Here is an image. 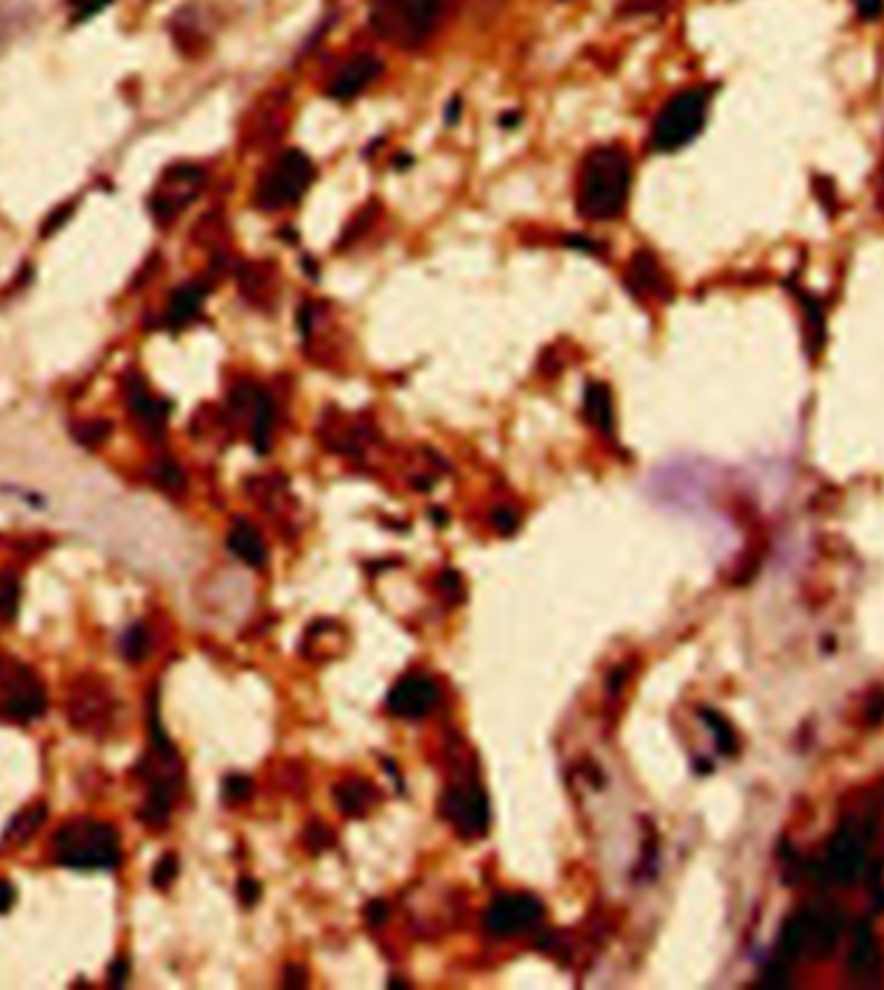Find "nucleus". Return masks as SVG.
<instances>
[{"label": "nucleus", "instance_id": "f257e3e1", "mask_svg": "<svg viewBox=\"0 0 884 990\" xmlns=\"http://www.w3.org/2000/svg\"><path fill=\"white\" fill-rule=\"evenodd\" d=\"M631 161L621 148L603 145L587 153L577 181V210L582 218L616 220L629 202Z\"/></svg>", "mask_w": 884, "mask_h": 990}, {"label": "nucleus", "instance_id": "f03ea898", "mask_svg": "<svg viewBox=\"0 0 884 990\" xmlns=\"http://www.w3.org/2000/svg\"><path fill=\"white\" fill-rule=\"evenodd\" d=\"M57 864L68 869H114L119 864V838L112 825L96 820H78L60 828L52 838Z\"/></svg>", "mask_w": 884, "mask_h": 990}, {"label": "nucleus", "instance_id": "7ed1b4c3", "mask_svg": "<svg viewBox=\"0 0 884 990\" xmlns=\"http://www.w3.org/2000/svg\"><path fill=\"white\" fill-rule=\"evenodd\" d=\"M706 112H709L706 88H688V91L675 94L654 119L652 145L662 153L680 150L704 130Z\"/></svg>", "mask_w": 884, "mask_h": 990}, {"label": "nucleus", "instance_id": "20e7f679", "mask_svg": "<svg viewBox=\"0 0 884 990\" xmlns=\"http://www.w3.org/2000/svg\"><path fill=\"white\" fill-rule=\"evenodd\" d=\"M313 181V163L300 150H287L256 187V205L262 210H282L298 202Z\"/></svg>", "mask_w": 884, "mask_h": 990}, {"label": "nucleus", "instance_id": "39448f33", "mask_svg": "<svg viewBox=\"0 0 884 990\" xmlns=\"http://www.w3.org/2000/svg\"><path fill=\"white\" fill-rule=\"evenodd\" d=\"M543 903L533 895H499L484 913L486 934L494 939H512L528 934L543 921Z\"/></svg>", "mask_w": 884, "mask_h": 990}, {"label": "nucleus", "instance_id": "423d86ee", "mask_svg": "<svg viewBox=\"0 0 884 990\" xmlns=\"http://www.w3.org/2000/svg\"><path fill=\"white\" fill-rule=\"evenodd\" d=\"M47 711V693L37 675L26 665H19L11 675H6L3 683V698H0V719L8 722H29V719L42 717Z\"/></svg>", "mask_w": 884, "mask_h": 990}, {"label": "nucleus", "instance_id": "0eeeda50", "mask_svg": "<svg viewBox=\"0 0 884 990\" xmlns=\"http://www.w3.org/2000/svg\"><path fill=\"white\" fill-rule=\"evenodd\" d=\"M440 701V688L422 673H409L386 696V711L396 719H424Z\"/></svg>", "mask_w": 884, "mask_h": 990}, {"label": "nucleus", "instance_id": "6e6552de", "mask_svg": "<svg viewBox=\"0 0 884 990\" xmlns=\"http://www.w3.org/2000/svg\"><path fill=\"white\" fill-rule=\"evenodd\" d=\"M442 815L453 822L466 838L484 835L489 825V804L479 784L450 786L442 797Z\"/></svg>", "mask_w": 884, "mask_h": 990}, {"label": "nucleus", "instance_id": "1a4fd4ad", "mask_svg": "<svg viewBox=\"0 0 884 990\" xmlns=\"http://www.w3.org/2000/svg\"><path fill=\"white\" fill-rule=\"evenodd\" d=\"M380 70H383V63L375 55H355L331 78L329 96L337 101L355 99L378 78Z\"/></svg>", "mask_w": 884, "mask_h": 990}, {"label": "nucleus", "instance_id": "9d476101", "mask_svg": "<svg viewBox=\"0 0 884 990\" xmlns=\"http://www.w3.org/2000/svg\"><path fill=\"white\" fill-rule=\"evenodd\" d=\"M404 16L399 26V37L406 44H419L435 32L442 13V0H404Z\"/></svg>", "mask_w": 884, "mask_h": 990}, {"label": "nucleus", "instance_id": "9b49d317", "mask_svg": "<svg viewBox=\"0 0 884 990\" xmlns=\"http://www.w3.org/2000/svg\"><path fill=\"white\" fill-rule=\"evenodd\" d=\"M228 548L243 564L249 567H264L267 564V546H264L262 533L246 520H236L228 533Z\"/></svg>", "mask_w": 884, "mask_h": 990}, {"label": "nucleus", "instance_id": "f8f14e48", "mask_svg": "<svg viewBox=\"0 0 884 990\" xmlns=\"http://www.w3.org/2000/svg\"><path fill=\"white\" fill-rule=\"evenodd\" d=\"M629 277H631V287L634 293L644 290L647 295H657L665 290V280H662V269L660 264L654 262V256L649 251H639L631 259L629 267Z\"/></svg>", "mask_w": 884, "mask_h": 990}, {"label": "nucleus", "instance_id": "ddd939ff", "mask_svg": "<svg viewBox=\"0 0 884 990\" xmlns=\"http://www.w3.org/2000/svg\"><path fill=\"white\" fill-rule=\"evenodd\" d=\"M585 414L600 432H613V404L611 391L603 383H590L585 391Z\"/></svg>", "mask_w": 884, "mask_h": 990}, {"label": "nucleus", "instance_id": "4468645a", "mask_svg": "<svg viewBox=\"0 0 884 990\" xmlns=\"http://www.w3.org/2000/svg\"><path fill=\"white\" fill-rule=\"evenodd\" d=\"M334 797H337V804L342 807L344 815H362V812L373 804L375 791L368 781L352 779L339 784L337 791H334Z\"/></svg>", "mask_w": 884, "mask_h": 990}, {"label": "nucleus", "instance_id": "2eb2a0df", "mask_svg": "<svg viewBox=\"0 0 884 990\" xmlns=\"http://www.w3.org/2000/svg\"><path fill=\"white\" fill-rule=\"evenodd\" d=\"M202 298H205V290L200 285H187L181 287L179 293L174 295L169 306V321L174 326H184L189 324L202 308Z\"/></svg>", "mask_w": 884, "mask_h": 990}, {"label": "nucleus", "instance_id": "dca6fc26", "mask_svg": "<svg viewBox=\"0 0 884 990\" xmlns=\"http://www.w3.org/2000/svg\"><path fill=\"white\" fill-rule=\"evenodd\" d=\"M47 817V807L44 804H34L26 812H21L19 820L13 822L11 828L6 830V841L11 843H26L34 835V830L39 828Z\"/></svg>", "mask_w": 884, "mask_h": 990}, {"label": "nucleus", "instance_id": "f3484780", "mask_svg": "<svg viewBox=\"0 0 884 990\" xmlns=\"http://www.w3.org/2000/svg\"><path fill=\"white\" fill-rule=\"evenodd\" d=\"M130 401H132V409H135L137 417L143 419L145 427H150V430H158V427H161L163 419H166V409H163L161 401L153 399V396L145 393L143 388H140V391H132Z\"/></svg>", "mask_w": 884, "mask_h": 990}, {"label": "nucleus", "instance_id": "a211bd4d", "mask_svg": "<svg viewBox=\"0 0 884 990\" xmlns=\"http://www.w3.org/2000/svg\"><path fill=\"white\" fill-rule=\"evenodd\" d=\"M119 649H122V654H125V660H130V662L143 660L150 649V634L143 623H135V626H130V629H127V634L122 636V644H119Z\"/></svg>", "mask_w": 884, "mask_h": 990}, {"label": "nucleus", "instance_id": "6ab92c4d", "mask_svg": "<svg viewBox=\"0 0 884 990\" xmlns=\"http://www.w3.org/2000/svg\"><path fill=\"white\" fill-rule=\"evenodd\" d=\"M19 580L13 572H0V618L13 621L19 611Z\"/></svg>", "mask_w": 884, "mask_h": 990}, {"label": "nucleus", "instance_id": "aec40b11", "mask_svg": "<svg viewBox=\"0 0 884 990\" xmlns=\"http://www.w3.org/2000/svg\"><path fill=\"white\" fill-rule=\"evenodd\" d=\"M176 877H179V859L174 854H163L153 866V885L158 890H166Z\"/></svg>", "mask_w": 884, "mask_h": 990}, {"label": "nucleus", "instance_id": "412c9836", "mask_svg": "<svg viewBox=\"0 0 884 990\" xmlns=\"http://www.w3.org/2000/svg\"><path fill=\"white\" fill-rule=\"evenodd\" d=\"M153 476H156V484L163 486V489H169V492H176V489H181V486H184V474H181L179 466H176V463H171V461L158 463L156 471H153Z\"/></svg>", "mask_w": 884, "mask_h": 990}, {"label": "nucleus", "instance_id": "4be33fe9", "mask_svg": "<svg viewBox=\"0 0 884 990\" xmlns=\"http://www.w3.org/2000/svg\"><path fill=\"white\" fill-rule=\"evenodd\" d=\"M223 791L228 802H243V799H249L254 794V786H251V779H246V776H228Z\"/></svg>", "mask_w": 884, "mask_h": 990}, {"label": "nucleus", "instance_id": "5701e85b", "mask_svg": "<svg viewBox=\"0 0 884 990\" xmlns=\"http://www.w3.org/2000/svg\"><path fill=\"white\" fill-rule=\"evenodd\" d=\"M492 523L499 533L510 536V533H515L517 530V525H520V517H517L512 510H507V507H499V510L492 512Z\"/></svg>", "mask_w": 884, "mask_h": 990}, {"label": "nucleus", "instance_id": "b1692460", "mask_svg": "<svg viewBox=\"0 0 884 990\" xmlns=\"http://www.w3.org/2000/svg\"><path fill=\"white\" fill-rule=\"evenodd\" d=\"M238 897H241L243 905H254L259 897H262V885L251 877H243L238 882Z\"/></svg>", "mask_w": 884, "mask_h": 990}, {"label": "nucleus", "instance_id": "393cba45", "mask_svg": "<svg viewBox=\"0 0 884 990\" xmlns=\"http://www.w3.org/2000/svg\"><path fill=\"white\" fill-rule=\"evenodd\" d=\"M127 972H130V962H127L125 957H117L112 962V967H109V983H112L114 988H119V985H125L127 983Z\"/></svg>", "mask_w": 884, "mask_h": 990}, {"label": "nucleus", "instance_id": "a878e982", "mask_svg": "<svg viewBox=\"0 0 884 990\" xmlns=\"http://www.w3.org/2000/svg\"><path fill=\"white\" fill-rule=\"evenodd\" d=\"M864 19H879L884 13V0H853Z\"/></svg>", "mask_w": 884, "mask_h": 990}, {"label": "nucleus", "instance_id": "bb28decb", "mask_svg": "<svg viewBox=\"0 0 884 990\" xmlns=\"http://www.w3.org/2000/svg\"><path fill=\"white\" fill-rule=\"evenodd\" d=\"M13 903H16V890H13L11 882L0 879V913H8Z\"/></svg>", "mask_w": 884, "mask_h": 990}, {"label": "nucleus", "instance_id": "cd10ccee", "mask_svg": "<svg viewBox=\"0 0 884 990\" xmlns=\"http://www.w3.org/2000/svg\"><path fill=\"white\" fill-rule=\"evenodd\" d=\"M386 918H388V905L380 903V900H373V903L368 905V921L373 923V926H378V923H383Z\"/></svg>", "mask_w": 884, "mask_h": 990}, {"label": "nucleus", "instance_id": "c85d7f7f", "mask_svg": "<svg viewBox=\"0 0 884 990\" xmlns=\"http://www.w3.org/2000/svg\"><path fill=\"white\" fill-rule=\"evenodd\" d=\"M106 3H109V0H75V6H78V19H81V16H91V13L101 11Z\"/></svg>", "mask_w": 884, "mask_h": 990}, {"label": "nucleus", "instance_id": "c756f323", "mask_svg": "<svg viewBox=\"0 0 884 990\" xmlns=\"http://www.w3.org/2000/svg\"><path fill=\"white\" fill-rule=\"evenodd\" d=\"M383 3H404V0H383Z\"/></svg>", "mask_w": 884, "mask_h": 990}]
</instances>
